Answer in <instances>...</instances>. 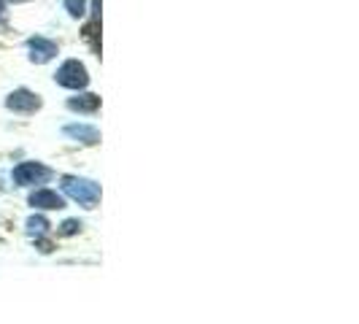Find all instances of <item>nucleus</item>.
Segmentation results:
<instances>
[{
	"mask_svg": "<svg viewBox=\"0 0 359 324\" xmlns=\"http://www.w3.org/2000/svg\"><path fill=\"white\" fill-rule=\"evenodd\" d=\"M36 249H38L41 254H52V251H54V246H52L49 241H43V235L36 238Z\"/></svg>",
	"mask_w": 359,
	"mask_h": 324,
	"instance_id": "obj_9",
	"label": "nucleus"
},
{
	"mask_svg": "<svg viewBox=\"0 0 359 324\" xmlns=\"http://www.w3.org/2000/svg\"><path fill=\"white\" fill-rule=\"evenodd\" d=\"M8 105H11V108H22V111H30L33 105L38 108V101H33L30 95H24V92H20V95H17V101L11 98V101H8Z\"/></svg>",
	"mask_w": 359,
	"mask_h": 324,
	"instance_id": "obj_6",
	"label": "nucleus"
},
{
	"mask_svg": "<svg viewBox=\"0 0 359 324\" xmlns=\"http://www.w3.org/2000/svg\"><path fill=\"white\" fill-rule=\"evenodd\" d=\"M24 227H27V233H30V235L41 238V235H46V233H49V227H52V224H49V219H46V216L36 214V216H30V219L24 222Z\"/></svg>",
	"mask_w": 359,
	"mask_h": 324,
	"instance_id": "obj_4",
	"label": "nucleus"
},
{
	"mask_svg": "<svg viewBox=\"0 0 359 324\" xmlns=\"http://www.w3.org/2000/svg\"><path fill=\"white\" fill-rule=\"evenodd\" d=\"M65 133L84 143H98V133H95L92 127H65Z\"/></svg>",
	"mask_w": 359,
	"mask_h": 324,
	"instance_id": "obj_5",
	"label": "nucleus"
},
{
	"mask_svg": "<svg viewBox=\"0 0 359 324\" xmlns=\"http://www.w3.org/2000/svg\"><path fill=\"white\" fill-rule=\"evenodd\" d=\"M0 189H3V182H0Z\"/></svg>",
	"mask_w": 359,
	"mask_h": 324,
	"instance_id": "obj_10",
	"label": "nucleus"
},
{
	"mask_svg": "<svg viewBox=\"0 0 359 324\" xmlns=\"http://www.w3.org/2000/svg\"><path fill=\"white\" fill-rule=\"evenodd\" d=\"M62 195H68L71 200H76L84 208H95L100 202V184L89 182V179H79V176H62L60 179Z\"/></svg>",
	"mask_w": 359,
	"mask_h": 324,
	"instance_id": "obj_1",
	"label": "nucleus"
},
{
	"mask_svg": "<svg viewBox=\"0 0 359 324\" xmlns=\"http://www.w3.org/2000/svg\"><path fill=\"white\" fill-rule=\"evenodd\" d=\"M52 176H54L52 168L41 165V162H22L11 173V179H14L17 186H38V184L52 182Z\"/></svg>",
	"mask_w": 359,
	"mask_h": 324,
	"instance_id": "obj_2",
	"label": "nucleus"
},
{
	"mask_svg": "<svg viewBox=\"0 0 359 324\" xmlns=\"http://www.w3.org/2000/svg\"><path fill=\"white\" fill-rule=\"evenodd\" d=\"M84 224L79 222V219H65V222L60 224V235H76Z\"/></svg>",
	"mask_w": 359,
	"mask_h": 324,
	"instance_id": "obj_7",
	"label": "nucleus"
},
{
	"mask_svg": "<svg viewBox=\"0 0 359 324\" xmlns=\"http://www.w3.org/2000/svg\"><path fill=\"white\" fill-rule=\"evenodd\" d=\"M27 202L33 205V208H38V211H62L65 208V198H62L60 192H54V189H36Z\"/></svg>",
	"mask_w": 359,
	"mask_h": 324,
	"instance_id": "obj_3",
	"label": "nucleus"
},
{
	"mask_svg": "<svg viewBox=\"0 0 359 324\" xmlns=\"http://www.w3.org/2000/svg\"><path fill=\"white\" fill-rule=\"evenodd\" d=\"M73 108H81V111H95L98 108V98H92V95H87L84 101H71Z\"/></svg>",
	"mask_w": 359,
	"mask_h": 324,
	"instance_id": "obj_8",
	"label": "nucleus"
}]
</instances>
